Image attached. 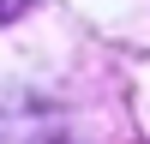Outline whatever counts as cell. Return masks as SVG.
Instances as JSON below:
<instances>
[{"mask_svg": "<svg viewBox=\"0 0 150 144\" xmlns=\"http://www.w3.org/2000/svg\"><path fill=\"white\" fill-rule=\"evenodd\" d=\"M24 6H30V0H0V24H12V18H18Z\"/></svg>", "mask_w": 150, "mask_h": 144, "instance_id": "obj_1", "label": "cell"}]
</instances>
